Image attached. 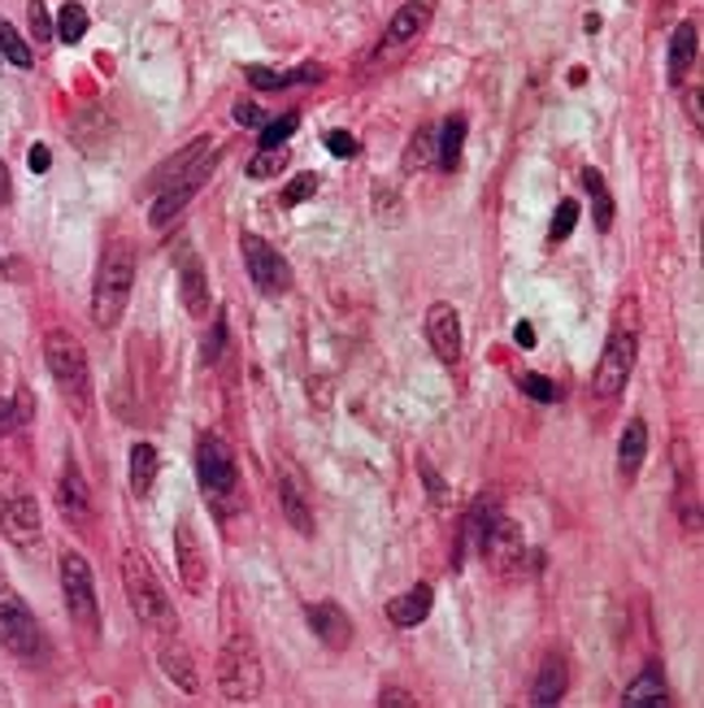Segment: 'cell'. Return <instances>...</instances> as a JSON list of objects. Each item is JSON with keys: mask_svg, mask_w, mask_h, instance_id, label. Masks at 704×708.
Wrapping results in <instances>:
<instances>
[{"mask_svg": "<svg viewBox=\"0 0 704 708\" xmlns=\"http://www.w3.org/2000/svg\"><path fill=\"white\" fill-rule=\"evenodd\" d=\"M44 361H48V374L61 400L74 408V417H92L96 387H92V365H87V349L78 344V335L65 327H52L44 335Z\"/></svg>", "mask_w": 704, "mask_h": 708, "instance_id": "6da1fadb", "label": "cell"}, {"mask_svg": "<svg viewBox=\"0 0 704 708\" xmlns=\"http://www.w3.org/2000/svg\"><path fill=\"white\" fill-rule=\"evenodd\" d=\"M131 288H135V248H131L126 240H113V244L100 253L96 283H92V322H96L100 331L118 327V318L126 314Z\"/></svg>", "mask_w": 704, "mask_h": 708, "instance_id": "7a4b0ae2", "label": "cell"}, {"mask_svg": "<svg viewBox=\"0 0 704 708\" xmlns=\"http://www.w3.org/2000/svg\"><path fill=\"white\" fill-rule=\"evenodd\" d=\"M122 587H126V600H131L135 622H139L144 631H153V635H174V631H179V613H174L166 587H161L157 574L148 570L144 552H135V548L122 552Z\"/></svg>", "mask_w": 704, "mask_h": 708, "instance_id": "3957f363", "label": "cell"}, {"mask_svg": "<svg viewBox=\"0 0 704 708\" xmlns=\"http://www.w3.org/2000/svg\"><path fill=\"white\" fill-rule=\"evenodd\" d=\"M0 535L17 552H35L44 544V517H39L35 491L13 469H0Z\"/></svg>", "mask_w": 704, "mask_h": 708, "instance_id": "277c9868", "label": "cell"}, {"mask_svg": "<svg viewBox=\"0 0 704 708\" xmlns=\"http://www.w3.org/2000/svg\"><path fill=\"white\" fill-rule=\"evenodd\" d=\"M218 687L231 705H253L262 696V657L248 631H231L218 652Z\"/></svg>", "mask_w": 704, "mask_h": 708, "instance_id": "5b68a950", "label": "cell"}, {"mask_svg": "<svg viewBox=\"0 0 704 708\" xmlns=\"http://www.w3.org/2000/svg\"><path fill=\"white\" fill-rule=\"evenodd\" d=\"M0 648L13 652L17 661H35L44 652V631L4 574H0Z\"/></svg>", "mask_w": 704, "mask_h": 708, "instance_id": "8992f818", "label": "cell"}, {"mask_svg": "<svg viewBox=\"0 0 704 708\" xmlns=\"http://www.w3.org/2000/svg\"><path fill=\"white\" fill-rule=\"evenodd\" d=\"M196 478L214 504H227L240 496V465H235V452L227 448V439H218V435L196 439Z\"/></svg>", "mask_w": 704, "mask_h": 708, "instance_id": "52a82bcc", "label": "cell"}, {"mask_svg": "<svg viewBox=\"0 0 704 708\" xmlns=\"http://www.w3.org/2000/svg\"><path fill=\"white\" fill-rule=\"evenodd\" d=\"M61 596H65V609H70L74 626L83 635H92L96 622H100V596H96L92 565H87L83 552H61Z\"/></svg>", "mask_w": 704, "mask_h": 708, "instance_id": "ba28073f", "label": "cell"}, {"mask_svg": "<svg viewBox=\"0 0 704 708\" xmlns=\"http://www.w3.org/2000/svg\"><path fill=\"white\" fill-rule=\"evenodd\" d=\"M240 248H244L248 279L257 283V292H262V296H288V288H292V266H288L262 235H244Z\"/></svg>", "mask_w": 704, "mask_h": 708, "instance_id": "9c48e42d", "label": "cell"}, {"mask_svg": "<svg viewBox=\"0 0 704 708\" xmlns=\"http://www.w3.org/2000/svg\"><path fill=\"white\" fill-rule=\"evenodd\" d=\"M635 349H640L635 344V327H618L609 335V344L600 353V365H596V395L600 400H609V395H618L627 387V378L635 369Z\"/></svg>", "mask_w": 704, "mask_h": 708, "instance_id": "30bf717a", "label": "cell"}, {"mask_svg": "<svg viewBox=\"0 0 704 708\" xmlns=\"http://www.w3.org/2000/svg\"><path fill=\"white\" fill-rule=\"evenodd\" d=\"M57 509H61L70 530H78V535L92 530V487H87V478H83L74 456H65L61 474H57Z\"/></svg>", "mask_w": 704, "mask_h": 708, "instance_id": "8fae6325", "label": "cell"}, {"mask_svg": "<svg viewBox=\"0 0 704 708\" xmlns=\"http://www.w3.org/2000/svg\"><path fill=\"white\" fill-rule=\"evenodd\" d=\"M174 561H179L183 587H187L192 596H201V591L209 587V552H205L201 535H196L187 522H179V530H174Z\"/></svg>", "mask_w": 704, "mask_h": 708, "instance_id": "7c38bea8", "label": "cell"}, {"mask_svg": "<svg viewBox=\"0 0 704 708\" xmlns=\"http://www.w3.org/2000/svg\"><path fill=\"white\" fill-rule=\"evenodd\" d=\"M430 13H435V0H409V4H400V13L391 17V26H387V35H383V48H378L374 57H391V52L409 48V44L426 30Z\"/></svg>", "mask_w": 704, "mask_h": 708, "instance_id": "4fadbf2b", "label": "cell"}, {"mask_svg": "<svg viewBox=\"0 0 704 708\" xmlns=\"http://www.w3.org/2000/svg\"><path fill=\"white\" fill-rule=\"evenodd\" d=\"M478 552L491 561V570H500V574H513V570L522 565V552H526V544H522V530H518L509 517H496Z\"/></svg>", "mask_w": 704, "mask_h": 708, "instance_id": "5bb4252c", "label": "cell"}, {"mask_svg": "<svg viewBox=\"0 0 704 708\" xmlns=\"http://www.w3.org/2000/svg\"><path fill=\"white\" fill-rule=\"evenodd\" d=\"M305 622H309V631L331 648V652H344L352 644V622L349 613L340 609V605H331V600H318V605H305Z\"/></svg>", "mask_w": 704, "mask_h": 708, "instance_id": "9a60e30c", "label": "cell"}, {"mask_svg": "<svg viewBox=\"0 0 704 708\" xmlns=\"http://www.w3.org/2000/svg\"><path fill=\"white\" fill-rule=\"evenodd\" d=\"M426 340H430V349L439 361H461V318H457V309L452 305H430L426 309Z\"/></svg>", "mask_w": 704, "mask_h": 708, "instance_id": "2e32d148", "label": "cell"}, {"mask_svg": "<svg viewBox=\"0 0 704 708\" xmlns=\"http://www.w3.org/2000/svg\"><path fill=\"white\" fill-rule=\"evenodd\" d=\"M157 666H161V674L179 687V692H201V674H196V666H192V652L183 648V639H179V631L174 635H161V644H157Z\"/></svg>", "mask_w": 704, "mask_h": 708, "instance_id": "e0dca14e", "label": "cell"}, {"mask_svg": "<svg viewBox=\"0 0 704 708\" xmlns=\"http://www.w3.org/2000/svg\"><path fill=\"white\" fill-rule=\"evenodd\" d=\"M696 57H701V26H696V17H688V22H679V26H675V35H670L666 78H670V83H683V78L692 74Z\"/></svg>", "mask_w": 704, "mask_h": 708, "instance_id": "ac0fdd59", "label": "cell"}, {"mask_svg": "<svg viewBox=\"0 0 704 708\" xmlns=\"http://www.w3.org/2000/svg\"><path fill=\"white\" fill-rule=\"evenodd\" d=\"M279 504H283V517L296 535H314V509H309V491L296 474H283L279 478Z\"/></svg>", "mask_w": 704, "mask_h": 708, "instance_id": "d6986e66", "label": "cell"}, {"mask_svg": "<svg viewBox=\"0 0 704 708\" xmlns=\"http://www.w3.org/2000/svg\"><path fill=\"white\" fill-rule=\"evenodd\" d=\"M653 705H670V687H666V674L657 661L644 666V674L622 692V708H653Z\"/></svg>", "mask_w": 704, "mask_h": 708, "instance_id": "ffe728a7", "label": "cell"}, {"mask_svg": "<svg viewBox=\"0 0 704 708\" xmlns=\"http://www.w3.org/2000/svg\"><path fill=\"white\" fill-rule=\"evenodd\" d=\"M430 605H435V591H430V583H417V587L400 591V596L387 605V618H391V626H404V631H409V626L426 622Z\"/></svg>", "mask_w": 704, "mask_h": 708, "instance_id": "44dd1931", "label": "cell"}, {"mask_svg": "<svg viewBox=\"0 0 704 708\" xmlns=\"http://www.w3.org/2000/svg\"><path fill=\"white\" fill-rule=\"evenodd\" d=\"M566 687H570V670H566V661H561V657H548V661L539 666L535 683H531V705H535V708L561 705Z\"/></svg>", "mask_w": 704, "mask_h": 708, "instance_id": "7402d4cb", "label": "cell"}, {"mask_svg": "<svg viewBox=\"0 0 704 708\" xmlns=\"http://www.w3.org/2000/svg\"><path fill=\"white\" fill-rule=\"evenodd\" d=\"M209 183V174H192V179H183V183H170V187H161L157 192V205H153V227L161 231L170 218H179V209L201 192Z\"/></svg>", "mask_w": 704, "mask_h": 708, "instance_id": "603a6c76", "label": "cell"}, {"mask_svg": "<svg viewBox=\"0 0 704 708\" xmlns=\"http://www.w3.org/2000/svg\"><path fill=\"white\" fill-rule=\"evenodd\" d=\"M644 456H648V426H644V417H631L627 430H622V439H618V474L622 478H635L640 465H644Z\"/></svg>", "mask_w": 704, "mask_h": 708, "instance_id": "cb8c5ba5", "label": "cell"}, {"mask_svg": "<svg viewBox=\"0 0 704 708\" xmlns=\"http://www.w3.org/2000/svg\"><path fill=\"white\" fill-rule=\"evenodd\" d=\"M179 283H183V305H187V314L205 318V309H209V279H205V261L187 253V257H183V266H179Z\"/></svg>", "mask_w": 704, "mask_h": 708, "instance_id": "d4e9b609", "label": "cell"}, {"mask_svg": "<svg viewBox=\"0 0 704 708\" xmlns=\"http://www.w3.org/2000/svg\"><path fill=\"white\" fill-rule=\"evenodd\" d=\"M157 469H161V456H157V448H153V443H135V448H131V491H135L139 500L153 491V483H157Z\"/></svg>", "mask_w": 704, "mask_h": 708, "instance_id": "484cf974", "label": "cell"}, {"mask_svg": "<svg viewBox=\"0 0 704 708\" xmlns=\"http://www.w3.org/2000/svg\"><path fill=\"white\" fill-rule=\"evenodd\" d=\"M461 144H465V118H448V122L435 131V166L457 170V161H461Z\"/></svg>", "mask_w": 704, "mask_h": 708, "instance_id": "4316f807", "label": "cell"}, {"mask_svg": "<svg viewBox=\"0 0 704 708\" xmlns=\"http://www.w3.org/2000/svg\"><path fill=\"white\" fill-rule=\"evenodd\" d=\"M583 187H587V196H592V218H596V227L609 231V227H614V196H609V187H605V174H600V170H583Z\"/></svg>", "mask_w": 704, "mask_h": 708, "instance_id": "83f0119b", "label": "cell"}, {"mask_svg": "<svg viewBox=\"0 0 704 708\" xmlns=\"http://www.w3.org/2000/svg\"><path fill=\"white\" fill-rule=\"evenodd\" d=\"M426 166H435V126L430 122H422L404 148V170H426Z\"/></svg>", "mask_w": 704, "mask_h": 708, "instance_id": "f1b7e54d", "label": "cell"}, {"mask_svg": "<svg viewBox=\"0 0 704 708\" xmlns=\"http://www.w3.org/2000/svg\"><path fill=\"white\" fill-rule=\"evenodd\" d=\"M87 35V13H83V4H61V13H57V39L61 44H78Z\"/></svg>", "mask_w": 704, "mask_h": 708, "instance_id": "f546056e", "label": "cell"}, {"mask_svg": "<svg viewBox=\"0 0 704 708\" xmlns=\"http://www.w3.org/2000/svg\"><path fill=\"white\" fill-rule=\"evenodd\" d=\"M227 340H231V331H227V314H218V318L209 322L205 340H201V361H205V365H218L222 353H227Z\"/></svg>", "mask_w": 704, "mask_h": 708, "instance_id": "4dcf8cb0", "label": "cell"}, {"mask_svg": "<svg viewBox=\"0 0 704 708\" xmlns=\"http://www.w3.org/2000/svg\"><path fill=\"white\" fill-rule=\"evenodd\" d=\"M0 52H4L17 70H31V44H26V39H22L4 17H0Z\"/></svg>", "mask_w": 704, "mask_h": 708, "instance_id": "1f68e13d", "label": "cell"}, {"mask_svg": "<svg viewBox=\"0 0 704 708\" xmlns=\"http://www.w3.org/2000/svg\"><path fill=\"white\" fill-rule=\"evenodd\" d=\"M283 166H288V148H262L248 161V179H275Z\"/></svg>", "mask_w": 704, "mask_h": 708, "instance_id": "d6a6232c", "label": "cell"}, {"mask_svg": "<svg viewBox=\"0 0 704 708\" xmlns=\"http://www.w3.org/2000/svg\"><path fill=\"white\" fill-rule=\"evenodd\" d=\"M579 227V200H561L557 213H553V227H548V244H561L570 240V231Z\"/></svg>", "mask_w": 704, "mask_h": 708, "instance_id": "836d02e7", "label": "cell"}, {"mask_svg": "<svg viewBox=\"0 0 704 708\" xmlns=\"http://www.w3.org/2000/svg\"><path fill=\"white\" fill-rule=\"evenodd\" d=\"M518 387H522L531 400H539V404H557V400H561V387H557L553 378H544V374H522Z\"/></svg>", "mask_w": 704, "mask_h": 708, "instance_id": "e575fe53", "label": "cell"}, {"mask_svg": "<svg viewBox=\"0 0 704 708\" xmlns=\"http://www.w3.org/2000/svg\"><path fill=\"white\" fill-rule=\"evenodd\" d=\"M301 126V118L296 113H283L279 122H266L262 126V148H283L288 139H292V131Z\"/></svg>", "mask_w": 704, "mask_h": 708, "instance_id": "d590c367", "label": "cell"}, {"mask_svg": "<svg viewBox=\"0 0 704 708\" xmlns=\"http://www.w3.org/2000/svg\"><path fill=\"white\" fill-rule=\"evenodd\" d=\"M417 474H422V483H426L430 504H435V509H448V496H452V491H448V483L439 478V469H435L430 461H417Z\"/></svg>", "mask_w": 704, "mask_h": 708, "instance_id": "8d00e7d4", "label": "cell"}, {"mask_svg": "<svg viewBox=\"0 0 704 708\" xmlns=\"http://www.w3.org/2000/svg\"><path fill=\"white\" fill-rule=\"evenodd\" d=\"M314 192H318V174H301V179H292V183L283 187V205L296 209V205H305Z\"/></svg>", "mask_w": 704, "mask_h": 708, "instance_id": "74e56055", "label": "cell"}, {"mask_svg": "<svg viewBox=\"0 0 704 708\" xmlns=\"http://www.w3.org/2000/svg\"><path fill=\"white\" fill-rule=\"evenodd\" d=\"M31 35H35V39H48V35H52V22H48V13H44L39 0H31Z\"/></svg>", "mask_w": 704, "mask_h": 708, "instance_id": "f35d334b", "label": "cell"}, {"mask_svg": "<svg viewBox=\"0 0 704 708\" xmlns=\"http://www.w3.org/2000/svg\"><path fill=\"white\" fill-rule=\"evenodd\" d=\"M235 122H240V126H266V113H262L253 100H240V105H235Z\"/></svg>", "mask_w": 704, "mask_h": 708, "instance_id": "ab89813d", "label": "cell"}, {"mask_svg": "<svg viewBox=\"0 0 704 708\" xmlns=\"http://www.w3.org/2000/svg\"><path fill=\"white\" fill-rule=\"evenodd\" d=\"M327 148H331L336 157H356V139H352L349 131H331V135H327Z\"/></svg>", "mask_w": 704, "mask_h": 708, "instance_id": "60d3db41", "label": "cell"}, {"mask_svg": "<svg viewBox=\"0 0 704 708\" xmlns=\"http://www.w3.org/2000/svg\"><path fill=\"white\" fill-rule=\"evenodd\" d=\"M374 213H383L387 222H396V213H400L396 196H391V192H383V187H374Z\"/></svg>", "mask_w": 704, "mask_h": 708, "instance_id": "b9f144b4", "label": "cell"}, {"mask_svg": "<svg viewBox=\"0 0 704 708\" xmlns=\"http://www.w3.org/2000/svg\"><path fill=\"white\" fill-rule=\"evenodd\" d=\"M417 700L409 696V692H400V687H387L383 696H378V708H413Z\"/></svg>", "mask_w": 704, "mask_h": 708, "instance_id": "7bdbcfd3", "label": "cell"}, {"mask_svg": "<svg viewBox=\"0 0 704 708\" xmlns=\"http://www.w3.org/2000/svg\"><path fill=\"white\" fill-rule=\"evenodd\" d=\"M26 161H31V170H35V174H48V166H52V152H48V148H44V144H35V148H31V157H26Z\"/></svg>", "mask_w": 704, "mask_h": 708, "instance_id": "ee69618b", "label": "cell"}, {"mask_svg": "<svg viewBox=\"0 0 704 708\" xmlns=\"http://www.w3.org/2000/svg\"><path fill=\"white\" fill-rule=\"evenodd\" d=\"M688 118H692V126H696V131L704 126V118H701V87H692V91H688Z\"/></svg>", "mask_w": 704, "mask_h": 708, "instance_id": "f6af8a7d", "label": "cell"}, {"mask_svg": "<svg viewBox=\"0 0 704 708\" xmlns=\"http://www.w3.org/2000/svg\"><path fill=\"white\" fill-rule=\"evenodd\" d=\"M13 426H17V413H13V408L0 400V435H4V430H13Z\"/></svg>", "mask_w": 704, "mask_h": 708, "instance_id": "bcb514c9", "label": "cell"}, {"mask_svg": "<svg viewBox=\"0 0 704 708\" xmlns=\"http://www.w3.org/2000/svg\"><path fill=\"white\" fill-rule=\"evenodd\" d=\"M518 344H522V349H535V331H531V327H526V322H522V327H518Z\"/></svg>", "mask_w": 704, "mask_h": 708, "instance_id": "7dc6e473", "label": "cell"}, {"mask_svg": "<svg viewBox=\"0 0 704 708\" xmlns=\"http://www.w3.org/2000/svg\"><path fill=\"white\" fill-rule=\"evenodd\" d=\"M4 200H9V170L0 166V205H4Z\"/></svg>", "mask_w": 704, "mask_h": 708, "instance_id": "c3c4849f", "label": "cell"}, {"mask_svg": "<svg viewBox=\"0 0 704 708\" xmlns=\"http://www.w3.org/2000/svg\"><path fill=\"white\" fill-rule=\"evenodd\" d=\"M0 270H4V261H0Z\"/></svg>", "mask_w": 704, "mask_h": 708, "instance_id": "681fc988", "label": "cell"}]
</instances>
